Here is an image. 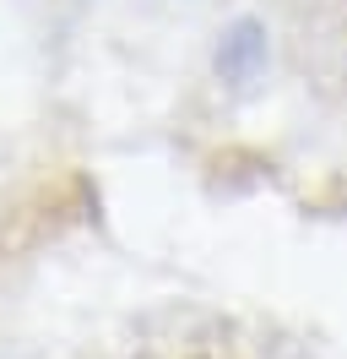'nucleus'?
Segmentation results:
<instances>
[{
	"label": "nucleus",
	"instance_id": "1",
	"mask_svg": "<svg viewBox=\"0 0 347 359\" xmlns=\"http://www.w3.org/2000/svg\"><path fill=\"white\" fill-rule=\"evenodd\" d=\"M271 66V33H266V22L260 17H234V22L217 33V49H212V71L222 88H255L260 71Z\"/></svg>",
	"mask_w": 347,
	"mask_h": 359
}]
</instances>
